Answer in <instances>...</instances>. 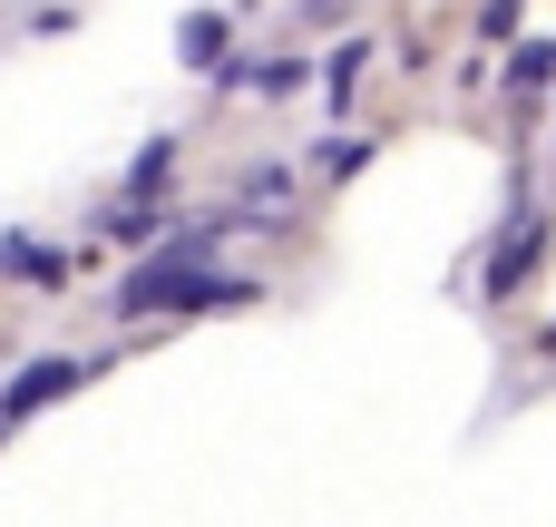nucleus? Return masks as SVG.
<instances>
[{
  "instance_id": "obj_1",
  "label": "nucleus",
  "mask_w": 556,
  "mask_h": 527,
  "mask_svg": "<svg viewBox=\"0 0 556 527\" xmlns=\"http://www.w3.org/2000/svg\"><path fill=\"white\" fill-rule=\"evenodd\" d=\"M244 215H186V225H166V244L156 254H137V274L117 284V323H147V313H244V303H264V284L254 274H215V254H225V235H235Z\"/></svg>"
},
{
  "instance_id": "obj_2",
  "label": "nucleus",
  "mask_w": 556,
  "mask_h": 527,
  "mask_svg": "<svg viewBox=\"0 0 556 527\" xmlns=\"http://www.w3.org/2000/svg\"><path fill=\"white\" fill-rule=\"evenodd\" d=\"M538 254H547V215H538V205H518V215H508V235H498V244H489V264H479V293H489V303H508V293L538 274Z\"/></svg>"
},
{
  "instance_id": "obj_3",
  "label": "nucleus",
  "mask_w": 556,
  "mask_h": 527,
  "mask_svg": "<svg viewBox=\"0 0 556 527\" xmlns=\"http://www.w3.org/2000/svg\"><path fill=\"white\" fill-rule=\"evenodd\" d=\"M88 381V362H68V352H39V362H20V381L0 391V430L10 421H29V411H49V401H68Z\"/></svg>"
},
{
  "instance_id": "obj_4",
  "label": "nucleus",
  "mask_w": 556,
  "mask_h": 527,
  "mask_svg": "<svg viewBox=\"0 0 556 527\" xmlns=\"http://www.w3.org/2000/svg\"><path fill=\"white\" fill-rule=\"evenodd\" d=\"M225 59H235V10H186L176 20V68L225 78Z\"/></svg>"
},
{
  "instance_id": "obj_5",
  "label": "nucleus",
  "mask_w": 556,
  "mask_h": 527,
  "mask_svg": "<svg viewBox=\"0 0 556 527\" xmlns=\"http://www.w3.org/2000/svg\"><path fill=\"white\" fill-rule=\"evenodd\" d=\"M0 274H10V284L59 293V284H68V254H59V244H29V235H0Z\"/></svg>"
},
{
  "instance_id": "obj_6",
  "label": "nucleus",
  "mask_w": 556,
  "mask_h": 527,
  "mask_svg": "<svg viewBox=\"0 0 556 527\" xmlns=\"http://www.w3.org/2000/svg\"><path fill=\"white\" fill-rule=\"evenodd\" d=\"M166 225H176V215H166V205H137V196H117V205L98 215V235H117V244H147V254L166 244Z\"/></svg>"
},
{
  "instance_id": "obj_7",
  "label": "nucleus",
  "mask_w": 556,
  "mask_h": 527,
  "mask_svg": "<svg viewBox=\"0 0 556 527\" xmlns=\"http://www.w3.org/2000/svg\"><path fill=\"white\" fill-rule=\"evenodd\" d=\"M166 176H176V137H147V147L127 156V186H117V196H137V205H156V196H166Z\"/></svg>"
},
{
  "instance_id": "obj_8",
  "label": "nucleus",
  "mask_w": 556,
  "mask_h": 527,
  "mask_svg": "<svg viewBox=\"0 0 556 527\" xmlns=\"http://www.w3.org/2000/svg\"><path fill=\"white\" fill-rule=\"evenodd\" d=\"M362 68H371V39H342V49L323 59V98H332V108H352V88H362Z\"/></svg>"
},
{
  "instance_id": "obj_9",
  "label": "nucleus",
  "mask_w": 556,
  "mask_h": 527,
  "mask_svg": "<svg viewBox=\"0 0 556 527\" xmlns=\"http://www.w3.org/2000/svg\"><path fill=\"white\" fill-rule=\"evenodd\" d=\"M547 78H556V39H528V49L508 59V88H518V98H538Z\"/></svg>"
},
{
  "instance_id": "obj_10",
  "label": "nucleus",
  "mask_w": 556,
  "mask_h": 527,
  "mask_svg": "<svg viewBox=\"0 0 556 527\" xmlns=\"http://www.w3.org/2000/svg\"><path fill=\"white\" fill-rule=\"evenodd\" d=\"M371 166V137H323V176L342 186V176H362Z\"/></svg>"
},
{
  "instance_id": "obj_11",
  "label": "nucleus",
  "mask_w": 556,
  "mask_h": 527,
  "mask_svg": "<svg viewBox=\"0 0 556 527\" xmlns=\"http://www.w3.org/2000/svg\"><path fill=\"white\" fill-rule=\"evenodd\" d=\"M518 10H528V0H489V10H479V29H489V39H508V29H518Z\"/></svg>"
},
{
  "instance_id": "obj_12",
  "label": "nucleus",
  "mask_w": 556,
  "mask_h": 527,
  "mask_svg": "<svg viewBox=\"0 0 556 527\" xmlns=\"http://www.w3.org/2000/svg\"><path fill=\"white\" fill-rule=\"evenodd\" d=\"M547 352H556V323H547Z\"/></svg>"
}]
</instances>
